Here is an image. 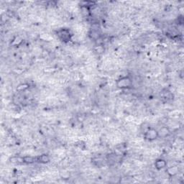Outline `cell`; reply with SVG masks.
Segmentation results:
<instances>
[{
  "mask_svg": "<svg viewBox=\"0 0 184 184\" xmlns=\"http://www.w3.org/2000/svg\"><path fill=\"white\" fill-rule=\"evenodd\" d=\"M132 84V79L129 76H123L121 77L117 81L116 85L117 88L120 89H126L130 88Z\"/></svg>",
  "mask_w": 184,
  "mask_h": 184,
  "instance_id": "1",
  "label": "cell"
},
{
  "mask_svg": "<svg viewBox=\"0 0 184 184\" xmlns=\"http://www.w3.org/2000/svg\"><path fill=\"white\" fill-rule=\"evenodd\" d=\"M158 137V132H157V129L152 128V127H149L144 132V138L148 141H154Z\"/></svg>",
  "mask_w": 184,
  "mask_h": 184,
  "instance_id": "2",
  "label": "cell"
},
{
  "mask_svg": "<svg viewBox=\"0 0 184 184\" xmlns=\"http://www.w3.org/2000/svg\"><path fill=\"white\" fill-rule=\"evenodd\" d=\"M57 35L59 39H60L61 41L64 42V43L69 42L71 39V36H72L69 30L66 29V28L59 30L57 32Z\"/></svg>",
  "mask_w": 184,
  "mask_h": 184,
  "instance_id": "3",
  "label": "cell"
},
{
  "mask_svg": "<svg viewBox=\"0 0 184 184\" xmlns=\"http://www.w3.org/2000/svg\"><path fill=\"white\" fill-rule=\"evenodd\" d=\"M155 167L157 170L160 171V170L167 167V162H166V160H165L164 159H157L155 162Z\"/></svg>",
  "mask_w": 184,
  "mask_h": 184,
  "instance_id": "4",
  "label": "cell"
},
{
  "mask_svg": "<svg viewBox=\"0 0 184 184\" xmlns=\"http://www.w3.org/2000/svg\"><path fill=\"white\" fill-rule=\"evenodd\" d=\"M50 156H49L48 155H47V154H43V155H39V156L36 158L37 162L42 164L48 163L50 162Z\"/></svg>",
  "mask_w": 184,
  "mask_h": 184,
  "instance_id": "5",
  "label": "cell"
},
{
  "mask_svg": "<svg viewBox=\"0 0 184 184\" xmlns=\"http://www.w3.org/2000/svg\"><path fill=\"white\" fill-rule=\"evenodd\" d=\"M157 132H158L159 137H167L170 133L169 129L166 127H162V128H161L159 131H157Z\"/></svg>",
  "mask_w": 184,
  "mask_h": 184,
  "instance_id": "6",
  "label": "cell"
},
{
  "mask_svg": "<svg viewBox=\"0 0 184 184\" xmlns=\"http://www.w3.org/2000/svg\"><path fill=\"white\" fill-rule=\"evenodd\" d=\"M167 173L170 176H175L176 174H178V168L176 166H172V167H170L167 169Z\"/></svg>",
  "mask_w": 184,
  "mask_h": 184,
  "instance_id": "7",
  "label": "cell"
},
{
  "mask_svg": "<svg viewBox=\"0 0 184 184\" xmlns=\"http://www.w3.org/2000/svg\"><path fill=\"white\" fill-rule=\"evenodd\" d=\"M36 161V158L33 157L32 156H24L22 157V163L25 164H33Z\"/></svg>",
  "mask_w": 184,
  "mask_h": 184,
  "instance_id": "8",
  "label": "cell"
}]
</instances>
